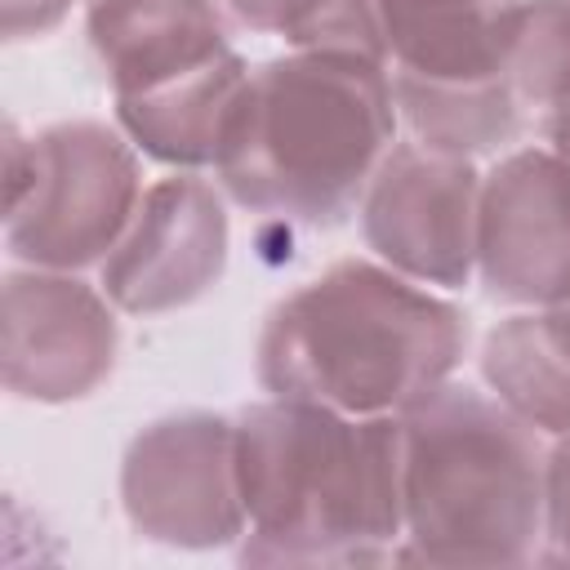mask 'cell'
Here are the masks:
<instances>
[{
	"label": "cell",
	"mask_w": 570,
	"mask_h": 570,
	"mask_svg": "<svg viewBox=\"0 0 570 570\" xmlns=\"http://www.w3.org/2000/svg\"><path fill=\"white\" fill-rule=\"evenodd\" d=\"M468 312L379 258H338L263 321L254 374L267 396L343 414H401L454 379Z\"/></svg>",
	"instance_id": "obj_3"
},
{
	"label": "cell",
	"mask_w": 570,
	"mask_h": 570,
	"mask_svg": "<svg viewBox=\"0 0 570 570\" xmlns=\"http://www.w3.org/2000/svg\"><path fill=\"white\" fill-rule=\"evenodd\" d=\"M245 80L249 62L227 49L187 76L116 98V125L147 160L165 169H214Z\"/></svg>",
	"instance_id": "obj_12"
},
{
	"label": "cell",
	"mask_w": 570,
	"mask_h": 570,
	"mask_svg": "<svg viewBox=\"0 0 570 570\" xmlns=\"http://www.w3.org/2000/svg\"><path fill=\"white\" fill-rule=\"evenodd\" d=\"M512 85L539 111L570 102V0H521Z\"/></svg>",
	"instance_id": "obj_16"
},
{
	"label": "cell",
	"mask_w": 570,
	"mask_h": 570,
	"mask_svg": "<svg viewBox=\"0 0 570 570\" xmlns=\"http://www.w3.org/2000/svg\"><path fill=\"white\" fill-rule=\"evenodd\" d=\"M543 142H548L557 156H566V160H570V102H561V107L543 111Z\"/></svg>",
	"instance_id": "obj_20"
},
{
	"label": "cell",
	"mask_w": 570,
	"mask_h": 570,
	"mask_svg": "<svg viewBox=\"0 0 570 570\" xmlns=\"http://www.w3.org/2000/svg\"><path fill=\"white\" fill-rule=\"evenodd\" d=\"M76 0H4V40H40L49 36Z\"/></svg>",
	"instance_id": "obj_19"
},
{
	"label": "cell",
	"mask_w": 570,
	"mask_h": 570,
	"mask_svg": "<svg viewBox=\"0 0 570 570\" xmlns=\"http://www.w3.org/2000/svg\"><path fill=\"white\" fill-rule=\"evenodd\" d=\"M392 98L414 142L445 156H463V160L499 156L525 129V102L512 80L428 85V80L392 76Z\"/></svg>",
	"instance_id": "obj_14"
},
{
	"label": "cell",
	"mask_w": 570,
	"mask_h": 570,
	"mask_svg": "<svg viewBox=\"0 0 570 570\" xmlns=\"http://www.w3.org/2000/svg\"><path fill=\"white\" fill-rule=\"evenodd\" d=\"M116 303L80 272L27 267L4 272L0 365L4 392L36 405H67L94 396L120 352Z\"/></svg>",
	"instance_id": "obj_8"
},
{
	"label": "cell",
	"mask_w": 570,
	"mask_h": 570,
	"mask_svg": "<svg viewBox=\"0 0 570 570\" xmlns=\"http://www.w3.org/2000/svg\"><path fill=\"white\" fill-rule=\"evenodd\" d=\"M481 379L548 441L570 432V298L499 321L481 343Z\"/></svg>",
	"instance_id": "obj_13"
},
{
	"label": "cell",
	"mask_w": 570,
	"mask_h": 570,
	"mask_svg": "<svg viewBox=\"0 0 570 570\" xmlns=\"http://www.w3.org/2000/svg\"><path fill=\"white\" fill-rule=\"evenodd\" d=\"M223 13L289 49H347L387 58L374 0H218Z\"/></svg>",
	"instance_id": "obj_15"
},
{
	"label": "cell",
	"mask_w": 570,
	"mask_h": 570,
	"mask_svg": "<svg viewBox=\"0 0 570 570\" xmlns=\"http://www.w3.org/2000/svg\"><path fill=\"white\" fill-rule=\"evenodd\" d=\"M548 436L490 387L441 383L401 410L405 539L396 561L525 566L548 534Z\"/></svg>",
	"instance_id": "obj_4"
},
{
	"label": "cell",
	"mask_w": 570,
	"mask_h": 570,
	"mask_svg": "<svg viewBox=\"0 0 570 570\" xmlns=\"http://www.w3.org/2000/svg\"><path fill=\"white\" fill-rule=\"evenodd\" d=\"M120 508L147 543L187 552L240 543L249 517L236 463V419L178 410L134 432L120 459Z\"/></svg>",
	"instance_id": "obj_6"
},
{
	"label": "cell",
	"mask_w": 570,
	"mask_h": 570,
	"mask_svg": "<svg viewBox=\"0 0 570 570\" xmlns=\"http://www.w3.org/2000/svg\"><path fill=\"white\" fill-rule=\"evenodd\" d=\"M539 557L570 561V432L548 445V534Z\"/></svg>",
	"instance_id": "obj_17"
},
{
	"label": "cell",
	"mask_w": 570,
	"mask_h": 570,
	"mask_svg": "<svg viewBox=\"0 0 570 570\" xmlns=\"http://www.w3.org/2000/svg\"><path fill=\"white\" fill-rule=\"evenodd\" d=\"M223 196L196 169H174L142 191L134 223L98 267V285L125 316L191 307L223 281L232 254Z\"/></svg>",
	"instance_id": "obj_9"
},
{
	"label": "cell",
	"mask_w": 570,
	"mask_h": 570,
	"mask_svg": "<svg viewBox=\"0 0 570 570\" xmlns=\"http://www.w3.org/2000/svg\"><path fill=\"white\" fill-rule=\"evenodd\" d=\"M476 281L508 307L570 298V160L548 142L503 151L481 174Z\"/></svg>",
	"instance_id": "obj_10"
},
{
	"label": "cell",
	"mask_w": 570,
	"mask_h": 570,
	"mask_svg": "<svg viewBox=\"0 0 570 570\" xmlns=\"http://www.w3.org/2000/svg\"><path fill=\"white\" fill-rule=\"evenodd\" d=\"M365 249L410 281L463 289L476 276L481 169L414 138L392 142L361 196Z\"/></svg>",
	"instance_id": "obj_7"
},
{
	"label": "cell",
	"mask_w": 570,
	"mask_h": 570,
	"mask_svg": "<svg viewBox=\"0 0 570 570\" xmlns=\"http://www.w3.org/2000/svg\"><path fill=\"white\" fill-rule=\"evenodd\" d=\"M142 151L120 125L58 120L4 142V245L13 263L102 267L142 200Z\"/></svg>",
	"instance_id": "obj_5"
},
{
	"label": "cell",
	"mask_w": 570,
	"mask_h": 570,
	"mask_svg": "<svg viewBox=\"0 0 570 570\" xmlns=\"http://www.w3.org/2000/svg\"><path fill=\"white\" fill-rule=\"evenodd\" d=\"M476 4H490V0H374L379 27H383V49H387V36H396V31H410V27H423V22H436V18L468 13Z\"/></svg>",
	"instance_id": "obj_18"
},
{
	"label": "cell",
	"mask_w": 570,
	"mask_h": 570,
	"mask_svg": "<svg viewBox=\"0 0 570 570\" xmlns=\"http://www.w3.org/2000/svg\"><path fill=\"white\" fill-rule=\"evenodd\" d=\"M387 58L289 49L249 67L214 178L254 214L338 227L396 142Z\"/></svg>",
	"instance_id": "obj_2"
},
{
	"label": "cell",
	"mask_w": 570,
	"mask_h": 570,
	"mask_svg": "<svg viewBox=\"0 0 570 570\" xmlns=\"http://www.w3.org/2000/svg\"><path fill=\"white\" fill-rule=\"evenodd\" d=\"M85 36L111 98L156 89L232 49L218 0H85Z\"/></svg>",
	"instance_id": "obj_11"
},
{
	"label": "cell",
	"mask_w": 570,
	"mask_h": 570,
	"mask_svg": "<svg viewBox=\"0 0 570 570\" xmlns=\"http://www.w3.org/2000/svg\"><path fill=\"white\" fill-rule=\"evenodd\" d=\"M236 463L249 517L240 561H396L405 539L401 414H343L267 396L236 414Z\"/></svg>",
	"instance_id": "obj_1"
}]
</instances>
